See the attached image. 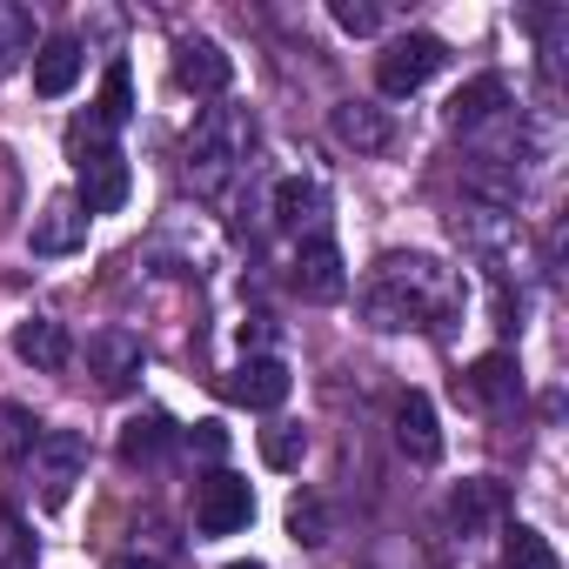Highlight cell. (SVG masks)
<instances>
[{"instance_id":"obj_23","label":"cell","mask_w":569,"mask_h":569,"mask_svg":"<svg viewBox=\"0 0 569 569\" xmlns=\"http://www.w3.org/2000/svg\"><path fill=\"white\" fill-rule=\"evenodd\" d=\"M34 442H41V422L28 409H14V402H0V462L34 456Z\"/></svg>"},{"instance_id":"obj_8","label":"cell","mask_w":569,"mask_h":569,"mask_svg":"<svg viewBox=\"0 0 569 569\" xmlns=\"http://www.w3.org/2000/svg\"><path fill=\"white\" fill-rule=\"evenodd\" d=\"M228 402H241V409H281V402H289V362H281V356H248L228 376Z\"/></svg>"},{"instance_id":"obj_20","label":"cell","mask_w":569,"mask_h":569,"mask_svg":"<svg viewBox=\"0 0 569 569\" xmlns=\"http://www.w3.org/2000/svg\"><path fill=\"white\" fill-rule=\"evenodd\" d=\"M274 221H281V228H316V221H322V188H316L309 174L274 181Z\"/></svg>"},{"instance_id":"obj_1","label":"cell","mask_w":569,"mask_h":569,"mask_svg":"<svg viewBox=\"0 0 569 569\" xmlns=\"http://www.w3.org/2000/svg\"><path fill=\"white\" fill-rule=\"evenodd\" d=\"M456 309H462V281L436 254H382L362 296V316L376 329H449Z\"/></svg>"},{"instance_id":"obj_13","label":"cell","mask_w":569,"mask_h":569,"mask_svg":"<svg viewBox=\"0 0 569 569\" xmlns=\"http://www.w3.org/2000/svg\"><path fill=\"white\" fill-rule=\"evenodd\" d=\"M74 81H81V41H74V34H54V41H41V48H34V94L61 101Z\"/></svg>"},{"instance_id":"obj_2","label":"cell","mask_w":569,"mask_h":569,"mask_svg":"<svg viewBox=\"0 0 569 569\" xmlns=\"http://www.w3.org/2000/svg\"><path fill=\"white\" fill-rule=\"evenodd\" d=\"M248 148H254V121L241 108H201V121L188 134V181L201 194H221L228 174L248 161Z\"/></svg>"},{"instance_id":"obj_24","label":"cell","mask_w":569,"mask_h":569,"mask_svg":"<svg viewBox=\"0 0 569 569\" xmlns=\"http://www.w3.org/2000/svg\"><path fill=\"white\" fill-rule=\"evenodd\" d=\"M302 456H309V436L296 422H268L261 429V462L268 469H302Z\"/></svg>"},{"instance_id":"obj_19","label":"cell","mask_w":569,"mask_h":569,"mask_svg":"<svg viewBox=\"0 0 569 569\" xmlns=\"http://www.w3.org/2000/svg\"><path fill=\"white\" fill-rule=\"evenodd\" d=\"M168 449H174V422L161 409H141V416L121 422V456L128 462H161Z\"/></svg>"},{"instance_id":"obj_3","label":"cell","mask_w":569,"mask_h":569,"mask_svg":"<svg viewBox=\"0 0 569 569\" xmlns=\"http://www.w3.org/2000/svg\"><path fill=\"white\" fill-rule=\"evenodd\" d=\"M28 462H34V489H41V502L61 509V502L74 496L81 469H88V436H74V429H41V442H34Z\"/></svg>"},{"instance_id":"obj_16","label":"cell","mask_w":569,"mask_h":569,"mask_svg":"<svg viewBox=\"0 0 569 569\" xmlns=\"http://www.w3.org/2000/svg\"><path fill=\"white\" fill-rule=\"evenodd\" d=\"M14 356L28 369H68V329L54 316H34V322L14 329Z\"/></svg>"},{"instance_id":"obj_15","label":"cell","mask_w":569,"mask_h":569,"mask_svg":"<svg viewBox=\"0 0 569 569\" xmlns=\"http://www.w3.org/2000/svg\"><path fill=\"white\" fill-rule=\"evenodd\" d=\"M509 509V489L496 482V476H469L456 496H449V516H456V529L462 536H476V529H489L496 516Z\"/></svg>"},{"instance_id":"obj_9","label":"cell","mask_w":569,"mask_h":569,"mask_svg":"<svg viewBox=\"0 0 569 569\" xmlns=\"http://www.w3.org/2000/svg\"><path fill=\"white\" fill-rule=\"evenodd\" d=\"M28 248H34V254H74V248H88V208H81L74 194L48 201V208L34 214V228H28Z\"/></svg>"},{"instance_id":"obj_30","label":"cell","mask_w":569,"mask_h":569,"mask_svg":"<svg viewBox=\"0 0 569 569\" xmlns=\"http://www.w3.org/2000/svg\"><path fill=\"white\" fill-rule=\"evenodd\" d=\"M108 569H161V556H141V549H128V556H114Z\"/></svg>"},{"instance_id":"obj_10","label":"cell","mask_w":569,"mask_h":569,"mask_svg":"<svg viewBox=\"0 0 569 569\" xmlns=\"http://www.w3.org/2000/svg\"><path fill=\"white\" fill-rule=\"evenodd\" d=\"M329 134H336L342 148H356V154H382V148L396 141V121H389L382 108H369V101H336V108H329Z\"/></svg>"},{"instance_id":"obj_18","label":"cell","mask_w":569,"mask_h":569,"mask_svg":"<svg viewBox=\"0 0 569 569\" xmlns=\"http://www.w3.org/2000/svg\"><path fill=\"white\" fill-rule=\"evenodd\" d=\"M462 389H469V402H476V409H509V402H516V389H522V382H516V356H482V362L469 369V382H462Z\"/></svg>"},{"instance_id":"obj_11","label":"cell","mask_w":569,"mask_h":569,"mask_svg":"<svg viewBox=\"0 0 569 569\" xmlns=\"http://www.w3.org/2000/svg\"><path fill=\"white\" fill-rule=\"evenodd\" d=\"M228 74H234V61H228L208 34H188V41L174 48V81H181L188 94H221Z\"/></svg>"},{"instance_id":"obj_27","label":"cell","mask_w":569,"mask_h":569,"mask_svg":"<svg viewBox=\"0 0 569 569\" xmlns=\"http://www.w3.org/2000/svg\"><path fill=\"white\" fill-rule=\"evenodd\" d=\"M21 556H28V536H21L14 509H0V569H21Z\"/></svg>"},{"instance_id":"obj_7","label":"cell","mask_w":569,"mask_h":569,"mask_svg":"<svg viewBox=\"0 0 569 569\" xmlns=\"http://www.w3.org/2000/svg\"><path fill=\"white\" fill-rule=\"evenodd\" d=\"M289 281H296V296H309V302H336V296L349 289V274H342V248H336L329 234H309V241L296 248Z\"/></svg>"},{"instance_id":"obj_6","label":"cell","mask_w":569,"mask_h":569,"mask_svg":"<svg viewBox=\"0 0 569 569\" xmlns=\"http://www.w3.org/2000/svg\"><path fill=\"white\" fill-rule=\"evenodd\" d=\"M74 201L88 208V221L94 214H114L128 201V161L101 141V128H94V148H81V194Z\"/></svg>"},{"instance_id":"obj_22","label":"cell","mask_w":569,"mask_h":569,"mask_svg":"<svg viewBox=\"0 0 569 569\" xmlns=\"http://www.w3.org/2000/svg\"><path fill=\"white\" fill-rule=\"evenodd\" d=\"M128 114H134V81H128V61H114V68H108V81H101V108H94V128H101V134H114Z\"/></svg>"},{"instance_id":"obj_5","label":"cell","mask_w":569,"mask_h":569,"mask_svg":"<svg viewBox=\"0 0 569 569\" xmlns=\"http://www.w3.org/2000/svg\"><path fill=\"white\" fill-rule=\"evenodd\" d=\"M248 516H254V489H248L241 476L214 469V476L194 489V529H201V536H234V529H248Z\"/></svg>"},{"instance_id":"obj_17","label":"cell","mask_w":569,"mask_h":569,"mask_svg":"<svg viewBox=\"0 0 569 569\" xmlns=\"http://www.w3.org/2000/svg\"><path fill=\"white\" fill-rule=\"evenodd\" d=\"M509 101V88H502V74H476L456 101H449V128L456 134H469V128H482V121H496V108Z\"/></svg>"},{"instance_id":"obj_26","label":"cell","mask_w":569,"mask_h":569,"mask_svg":"<svg viewBox=\"0 0 569 569\" xmlns=\"http://www.w3.org/2000/svg\"><path fill=\"white\" fill-rule=\"evenodd\" d=\"M329 14H336L342 34H376V28H382V8H376V0H336Z\"/></svg>"},{"instance_id":"obj_4","label":"cell","mask_w":569,"mask_h":569,"mask_svg":"<svg viewBox=\"0 0 569 569\" xmlns=\"http://www.w3.org/2000/svg\"><path fill=\"white\" fill-rule=\"evenodd\" d=\"M442 54H449V48H442L436 34H402V41H389V54L376 61V88L402 101V94L429 88V74L442 68Z\"/></svg>"},{"instance_id":"obj_12","label":"cell","mask_w":569,"mask_h":569,"mask_svg":"<svg viewBox=\"0 0 569 569\" xmlns=\"http://www.w3.org/2000/svg\"><path fill=\"white\" fill-rule=\"evenodd\" d=\"M396 449H402L409 462H436V456H442V429H436V402H429L422 389H409V396L396 402Z\"/></svg>"},{"instance_id":"obj_29","label":"cell","mask_w":569,"mask_h":569,"mask_svg":"<svg viewBox=\"0 0 569 569\" xmlns=\"http://www.w3.org/2000/svg\"><path fill=\"white\" fill-rule=\"evenodd\" d=\"M289 529H296V542H322V509L316 502H296L289 509Z\"/></svg>"},{"instance_id":"obj_14","label":"cell","mask_w":569,"mask_h":569,"mask_svg":"<svg viewBox=\"0 0 569 569\" xmlns=\"http://www.w3.org/2000/svg\"><path fill=\"white\" fill-rule=\"evenodd\" d=\"M88 362H94L101 389H128V382L141 376V342H134L128 329H101V336L88 342Z\"/></svg>"},{"instance_id":"obj_31","label":"cell","mask_w":569,"mask_h":569,"mask_svg":"<svg viewBox=\"0 0 569 569\" xmlns=\"http://www.w3.org/2000/svg\"><path fill=\"white\" fill-rule=\"evenodd\" d=\"M228 569H261V562H228Z\"/></svg>"},{"instance_id":"obj_25","label":"cell","mask_w":569,"mask_h":569,"mask_svg":"<svg viewBox=\"0 0 569 569\" xmlns=\"http://www.w3.org/2000/svg\"><path fill=\"white\" fill-rule=\"evenodd\" d=\"M509 569H556V549L536 536V529H509Z\"/></svg>"},{"instance_id":"obj_28","label":"cell","mask_w":569,"mask_h":569,"mask_svg":"<svg viewBox=\"0 0 569 569\" xmlns=\"http://www.w3.org/2000/svg\"><path fill=\"white\" fill-rule=\"evenodd\" d=\"M188 449L208 456V462H221V456H228V429H221V422H194V429H188Z\"/></svg>"},{"instance_id":"obj_21","label":"cell","mask_w":569,"mask_h":569,"mask_svg":"<svg viewBox=\"0 0 569 569\" xmlns=\"http://www.w3.org/2000/svg\"><path fill=\"white\" fill-rule=\"evenodd\" d=\"M34 14L21 8V0H0V74H14L28 54H34Z\"/></svg>"}]
</instances>
